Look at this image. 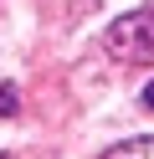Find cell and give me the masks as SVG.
Segmentation results:
<instances>
[{
  "label": "cell",
  "instance_id": "obj_5",
  "mask_svg": "<svg viewBox=\"0 0 154 159\" xmlns=\"http://www.w3.org/2000/svg\"><path fill=\"white\" fill-rule=\"evenodd\" d=\"M5 159H26V154H5Z\"/></svg>",
  "mask_w": 154,
  "mask_h": 159
},
{
  "label": "cell",
  "instance_id": "obj_2",
  "mask_svg": "<svg viewBox=\"0 0 154 159\" xmlns=\"http://www.w3.org/2000/svg\"><path fill=\"white\" fill-rule=\"evenodd\" d=\"M108 159H154V139H128L123 149H108Z\"/></svg>",
  "mask_w": 154,
  "mask_h": 159
},
{
  "label": "cell",
  "instance_id": "obj_1",
  "mask_svg": "<svg viewBox=\"0 0 154 159\" xmlns=\"http://www.w3.org/2000/svg\"><path fill=\"white\" fill-rule=\"evenodd\" d=\"M108 52L123 62H154V5L108 26Z\"/></svg>",
  "mask_w": 154,
  "mask_h": 159
},
{
  "label": "cell",
  "instance_id": "obj_4",
  "mask_svg": "<svg viewBox=\"0 0 154 159\" xmlns=\"http://www.w3.org/2000/svg\"><path fill=\"white\" fill-rule=\"evenodd\" d=\"M144 103H149V108H154V82H149V87H144Z\"/></svg>",
  "mask_w": 154,
  "mask_h": 159
},
{
  "label": "cell",
  "instance_id": "obj_3",
  "mask_svg": "<svg viewBox=\"0 0 154 159\" xmlns=\"http://www.w3.org/2000/svg\"><path fill=\"white\" fill-rule=\"evenodd\" d=\"M16 108H21V98H16V87H10V82H0V118H10V113H16Z\"/></svg>",
  "mask_w": 154,
  "mask_h": 159
}]
</instances>
